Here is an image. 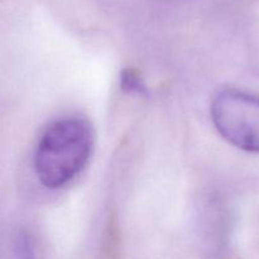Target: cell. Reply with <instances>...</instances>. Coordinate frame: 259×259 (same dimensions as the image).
<instances>
[{
    "label": "cell",
    "instance_id": "obj_1",
    "mask_svg": "<svg viewBox=\"0 0 259 259\" xmlns=\"http://www.w3.org/2000/svg\"><path fill=\"white\" fill-rule=\"evenodd\" d=\"M94 148L95 131L88 119L77 115L57 119L42 132L35 144V177L46 189H63L85 169Z\"/></svg>",
    "mask_w": 259,
    "mask_h": 259
},
{
    "label": "cell",
    "instance_id": "obj_2",
    "mask_svg": "<svg viewBox=\"0 0 259 259\" xmlns=\"http://www.w3.org/2000/svg\"><path fill=\"white\" fill-rule=\"evenodd\" d=\"M210 115L220 136L232 146L259 153V96L235 89L215 95Z\"/></svg>",
    "mask_w": 259,
    "mask_h": 259
},
{
    "label": "cell",
    "instance_id": "obj_3",
    "mask_svg": "<svg viewBox=\"0 0 259 259\" xmlns=\"http://www.w3.org/2000/svg\"><path fill=\"white\" fill-rule=\"evenodd\" d=\"M0 259H37L34 240L25 228L10 225L0 232Z\"/></svg>",
    "mask_w": 259,
    "mask_h": 259
},
{
    "label": "cell",
    "instance_id": "obj_4",
    "mask_svg": "<svg viewBox=\"0 0 259 259\" xmlns=\"http://www.w3.org/2000/svg\"><path fill=\"white\" fill-rule=\"evenodd\" d=\"M121 88L124 91H128L131 94H142L146 91L143 80L139 77L138 72L133 70H125L121 75Z\"/></svg>",
    "mask_w": 259,
    "mask_h": 259
}]
</instances>
